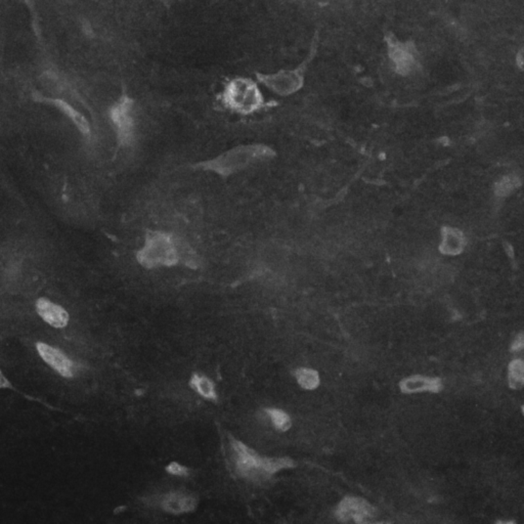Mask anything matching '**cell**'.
Masks as SVG:
<instances>
[{"label":"cell","instance_id":"cell-1","mask_svg":"<svg viewBox=\"0 0 524 524\" xmlns=\"http://www.w3.org/2000/svg\"><path fill=\"white\" fill-rule=\"evenodd\" d=\"M273 153L262 145L242 146L220 155L213 160L202 163L201 166L222 176H229L247 168L258 161L271 158Z\"/></svg>","mask_w":524,"mask_h":524},{"label":"cell","instance_id":"cell-2","mask_svg":"<svg viewBox=\"0 0 524 524\" xmlns=\"http://www.w3.org/2000/svg\"><path fill=\"white\" fill-rule=\"evenodd\" d=\"M182 260V249L175 237L161 232L148 233L144 247L137 252V260L144 266H171Z\"/></svg>","mask_w":524,"mask_h":524},{"label":"cell","instance_id":"cell-3","mask_svg":"<svg viewBox=\"0 0 524 524\" xmlns=\"http://www.w3.org/2000/svg\"><path fill=\"white\" fill-rule=\"evenodd\" d=\"M224 104L235 112L249 114L262 107V93L253 82L237 79L226 86Z\"/></svg>","mask_w":524,"mask_h":524},{"label":"cell","instance_id":"cell-4","mask_svg":"<svg viewBox=\"0 0 524 524\" xmlns=\"http://www.w3.org/2000/svg\"><path fill=\"white\" fill-rule=\"evenodd\" d=\"M375 509L364 498L347 496L337 507L336 517L341 523H366L374 516Z\"/></svg>","mask_w":524,"mask_h":524},{"label":"cell","instance_id":"cell-5","mask_svg":"<svg viewBox=\"0 0 524 524\" xmlns=\"http://www.w3.org/2000/svg\"><path fill=\"white\" fill-rule=\"evenodd\" d=\"M112 120L118 133L121 144L130 143L135 133V121L131 115V103L127 99H122L117 104L111 112Z\"/></svg>","mask_w":524,"mask_h":524},{"label":"cell","instance_id":"cell-6","mask_svg":"<svg viewBox=\"0 0 524 524\" xmlns=\"http://www.w3.org/2000/svg\"><path fill=\"white\" fill-rule=\"evenodd\" d=\"M232 445L235 453V465L240 475L251 476L256 473H262L263 458L241 441L233 439Z\"/></svg>","mask_w":524,"mask_h":524},{"label":"cell","instance_id":"cell-7","mask_svg":"<svg viewBox=\"0 0 524 524\" xmlns=\"http://www.w3.org/2000/svg\"><path fill=\"white\" fill-rule=\"evenodd\" d=\"M387 42L390 59L396 71L402 75L409 74L417 65V58L413 46L409 42L402 43L394 37L388 38Z\"/></svg>","mask_w":524,"mask_h":524},{"label":"cell","instance_id":"cell-8","mask_svg":"<svg viewBox=\"0 0 524 524\" xmlns=\"http://www.w3.org/2000/svg\"><path fill=\"white\" fill-rule=\"evenodd\" d=\"M262 84L267 88L273 89L275 93L282 95H290L300 88L302 84V76L300 72H281L273 75L260 76Z\"/></svg>","mask_w":524,"mask_h":524},{"label":"cell","instance_id":"cell-9","mask_svg":"<svg viewBox=\"0 0 524 524\" xmlns=\"http://www.w3.org/2000/svg\"><path fill=\"white\" fill-rule=\"evenodd\" d=\"M40 356L52 367V369L59 372L61 376L71 378L75 374V368L74 364L59 350L54 347H48L44 343H37L36 345Z\"/></svg>","mask_w":524,"mask_h":524},{"label":"cell","instance_id":"cell-10","mask_svg":"<svg viewBox=\"0 0 524 524\" xmlns=\"http://www.w3.org/2000/svg\"><path fill=\"white\" fill-rule=\"evenodd\" d=\"M36 309L40 317L55 328H64L69 322V315L67 311L48 299L40 298L36 302Z\"/></svg>","mask_w":524,"mask_h":524},{"label":"cell","instance_id":"cell-11","mask_svg":"<svg viewBox=\"0 0 524 524\" xmlns=\"http://www.w3.org/2000/svg\"><path fill=\"white\" fill-rule=\"evenodd\" d=\"M400 390L404 394L430 391L436 394L443 389L440 378H429L424 376H411L402 380L400 383Z\"/></svg>","mask_w":524,"mask_h":524},{"label":"cell","instance_id":"cell-12","mask_svg":"<svg viewBox=\"0 0 524 524\" xmlns=\"http://www.w3.org/2000/svg\"><path fill=\"white\" fill-rule=\"evenodd\" d=\"M195 506H196V503L192 496L180 493L169 494L165 496L162 502L163 509L175 514L194 510Z\"/></svg>","mask_w":524,"mask_h":524},{"label":"cell","instance_id":"cell-13","mask_svg":"<svg viewBox=\"0 0 524 524\" xmlns=\"http://www.w3.org/2000/svg\"><path fill=\"white\" fill-rule=\"evenodd\" d=\"M190 384L203 398H207V400H217L215 387H214L213 382L211 380L198 374H194Z\"/></svg>","mask_w":524,"mask_h":524},{"label":"cell","instance_id":"cell-14","mask_svg":"<svg viewBox=\"0 0 524 524\" xmlns=\"http://www.w3.org/2000/svg\"><path fill=\"white\" fill-rule=\"evenodd\" d=\"M52 101V104H55L59 110H61L66 115L69 117V118L75 123L76 126L78 127V129H79L82 133L88 135L89 133L88 122L86 121V119L79 113V112L76 111V110H74L71 106L68 105L66 101H61V99H54V101Z\"/></svg>","mask_w":524,"mask_h":524},{"label":"cell","instance_id":"cell-15","mask_svg":"<svg viewBox=\"0 0 524 524\" xmlns=\"http://www.w3.org/2000/svg\"><path fill=\"white\" fill-rule=\"evenodd\" d=\"M295 375L299 385L304 389H316L320 385V376L317 371L311 369H299Z\"/></svg>","mask_w":524,"mask_h":524},{"label":"cell","instance_id":"cell-16","mask_svg":"<svg viewBox=\"0 0 524 524\" xmlns=\"http://www.w3.org/2000/svg\"><path fill=\"white\" fill-rule=\"evenodd\" d=\"M509 385L513 389H521L524 384V364L521 360H514L509 365Z\"/></svg>","mask_w":524,"mask_h":524},{"label":"cell","instance_id":"cell-17","mask_svg":"<svg viewBox=\"0 0 524 524\" xmlns=\"http://www.w3.org/2000/svg\"><path fill=\"white\" fill-rule=\"evenodd\" d=\"M292 467H294V462L288 458H278V459L263 458L262 470L264 474L271 475L281 469L292 468Z\"/></svg>","mask_w":524,"mask_h":524},{"label":"cell","instance_id":"cell-18","mask_svg":"<svg viewBox=\"0 0 524 524\" xmlns=\"http://www.w3.org/2000/svg\"><path fill=\"white\" fill-rule=\"evenodd\" d=\"M266 413L271 417L273 425L281 431H287L291 427V419L285 411L278 409H267Z\"/></svg>","mask_w":524,"mask_h":524},{"label":"cell","instance_id":"cell-19","mask_svg":"<svg viewBox=\"0 0 524 524\" xmlns=\"http://www.w3.org/2000/svg\"><path fill=\"white\" fill-rule=\"evenodd\" d=\"M166 470L171 474L178 475V476H186L188 473V469L186 467L179 465L176 462H173L171 465L167 467Z\"/></svg>","mask_w":524,"mask_h":524},{"label":"cell","instance_id":"cell-20","mask_svg":"<svg viewBox=\"0 0 524 524\" xmlns=\"http://www.w3.org/2000/svg\"><path fill=\"white\" fill-rule=\"evenodd\" d=\"M523 347H524L523 334V333H521V334H519L518 336L516 337V339H515L514 342H513L512 350L513 351H521V350L523 349Z\"/></svg>","mask_w":524,"mask_h":524},{"label":"cell","instance_id":"cell-21","mask_svg":"<svg viewBox=\"0 0 524 524\" xmlns=\"http://www.w3.org/2000/svg\"><path fill=\"white\" fill-rule=\"evenodd\" d=\"M10 387V382L6 379V377L2 375L1 371H0V388Z\"/></svg>","mask_w":524,"mask_h":524}]
</instances>
